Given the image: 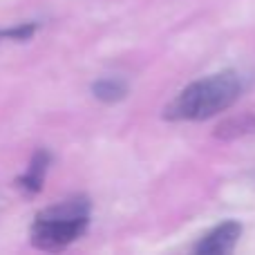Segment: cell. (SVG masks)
Returning a JSON list of instances; mask_svg holds the SVG:
<instances>
[{"label":"cell","instance_id":"1","mask_svg":"<svg viewBox=\"0 0 255 255\" xmlns=\"http://www.w3.org/2000/svg\"><path fill=\"white\" fill-rule=\"evenodd\" d=\"M244 90L242 76L235 70L217 72L213 76L186 85L166 106L163 117L168 121H206L229 110Z\"/></svg>","mask_w":255,"mask_h":255},{"label":"cell","instance_id":"2","mask_svg":"<svg viewBox=\"0 0 255 255\" xmlns=\"http://www.w3.org/2000/svg\"><path fill=\"white\" fill-rule=\"evenodd\" d=\"M92 202L85 195L47 206L29 226V242L40 251H63L88 231Z\"/></svg>","mask_w":255,"mask_h":255},{"label":"cell","instance_id":"3","mask_svg":"<svg viewBox=\"0 0 255 255\" xmlns=\"http://www.w3.org/2000/svg\"><path fill=\"white\" fill-rule=\"evenodd\" d=\"M240 235H242V224L238 222H224V224L215 226L211 233H206L197 244H195L193 251L199 255H224L231 253L238 244Z\"/></svg>","mask_w":255,"mask_h":255},{"label":"cell","instance_id":"4","mask_svg":"<svg viewBox=\"0 0 255 255\" xmlns=\"http://www.w3.org/2000/svg\"><path fill=\"white\" fill-rule=\"evenodd\" d=\"M49 163H52V154L45 152V150H38V152L31 157L29 166H27V170L22 172L20 177H18L16 186L22 190L25 195H36L40 193V188H43V181H45V175H47V168Z\"/></svg>","mask_w":255,"mask_h":255},{"label":"cell","instance_id":"5","mask_svg":"<svg viewBox=\"0 0 255 255\" xmlns=\"http://www.w3.org/2000/svg\"><path fill=\"white\" fill-rule=\"evenodd\" d=\"M128 85L121 79H101L92 85V94L103 103H117L126 97Z\"/></svg>","mask_w":255,"mask_h":255},{"label":"cell","instance_id":"6","mask_svg":"<svg viewBox=\"0 0 255 255\" xmlns=\"http://www.w3.org/2000/svg\"><path fill=\"white\" fill-rule=\"evenodd\" d=\"M255 130V117L253 115H242V117H233V119L224 121L222 126H217V136L222 139H235V136L249 134Z\"/></svg>","mask_w":255,"mask_h":255},{"label":"cell","instance_id":"7","mask_svg":"<svg viewBox=\"0 0 255 255\" xmlns=\"http://www.w3.org/2000/svg\"><path fill=\"white\" fill-rule=\"evenodd\" d=\"M38 27H40L38 22H20L16 27L0 29V43H7V40H29L38 31Z\"/></svg>","mask_w":255,"mask_h":255}]
</instances>
